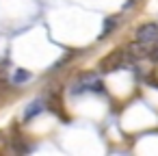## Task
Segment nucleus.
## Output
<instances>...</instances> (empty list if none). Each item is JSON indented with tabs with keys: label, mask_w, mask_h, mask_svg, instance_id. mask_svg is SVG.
Wrapping results in <instances>:
<instances>
[{
	"label": "nucleus",
	"mask_w": 158,
	"mask_h": 156,
	"mask_svg": "<svg viewBox=\"0 0 158 156\" xmlns=\"http://www.w3.org/2000/svg\"><path fill=\"white\" fill-rule=\"evenodd\" d=\"M156 37H158V24H154V22L136 28V41H141V44H154Z\"/></svg>",
	"instance_id": "nucleus-1"
},
{
	"label": "nucleus",
	"mask_w": 158,
	"mask_h": 156,
	"mask_svg": "<svg viewBox=\"0 0 158 156\" xmlns=\"http://www.w3.org/2000/svg\"><path fill=\"white\" fill-rule=\"evenodd\" d=\"M44 111V102L41 100H35L28 108H26V113H24V119H31V117H35L37 113H41Z\"/></svg>",
	"instance_id": "nucleus-2"
},
{
	"label": "nucleus",
	"mask_w": 158,
	"mask_h": 156,
	"mask_svg": "<svg viewBox=\"0 0 158 156\" xmlns=\"http://www.w3.org/2000/svg\"><path fill=\"white\" fill-rule=\"evenodd\" d=\"M115 24H117V18H110V20H106V24H104V31H102V35H100V37H102V39H104V37H108V31H113V28H115Z\"/></svg>",
	"instance_id": "nucleus-3"
},
{
	"label": "nucleus",
	"mask_w": 158,
	"mask_h": 156,
	"mask_svg": "<svg viewBox=\"0 0 158 156\" xmlns=\"http://www.w3.org/2000/svg\"><path fill=\"white\" fill-rule=\"evenodd\" d=\"M28 78H31V74H28V72H22V70H20V72H15V76H13V80H15V82H22V80H28Z\"/></svg>",
	"instance_id": "nucleus-4"
},
{
	"label": "nucleus",
	"mask_w": 158,
	"mask_h": 156,
	"mask_svg": "<svg viewBox=\"0 0 158 156\" xmlns=\"http://www.w3.org/2000/svg\"><path fill=\"white\" fill-rule=\"evenodd\" d=\"M132 2H134V0H128V2H126V7H132Z\"/></svg>",
	"instance_id": "nucleus-5"
}]
</instances>
